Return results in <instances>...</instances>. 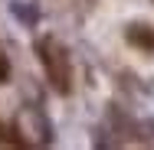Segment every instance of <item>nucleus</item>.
I'll return each instance as SVG.
<instances>
[{
    "label": "nucleus",
    "instance_id": "2",
    "mask_svg": "<svg viewBox=\"0 0 154 150\" xmlns=\"http://www.w3.org/2000/svg\"><path fill=\"white\" fill-rule=\"evenodd\" d=\"M128 43L151 52L154 49V30H148V26H131V30H128Z\"/></svg>",
    "mask_w": 154,
    "mask_h": 150
},
{
    "label": "nucleus",
    "instance_id": "3",
    "mask_svg": "<svg viewBox=\"0 0 154 150\" xmlns=\"http://www.w3.org/2000/svg\"><path fill=\"white\" fill-rule=\"evenodd\" d=\"M10 78V65H7V59L0 56V82H7Z\"/></svg>",
    "mask_w": 154,
    "mask_h": 150
},
{
    "label": "nucleus",
    "instance_id": "1",
    "mask_svg": "<svg viewBox=\"0 0 154 150\" xmlns=\"http://www.w3.org/2000/svg\"><path fill=\"white\" fill-rule=\"evenodd\" d=\"M36 52H39V62H43L53 88L59 91V95H69V56H66V49H62L56 39H46L43 36L36 43Z\"/></svg>",
    "mask_w": 154,
    "mask_h": 150
},
{
    "label": "nucleus",
    "instance_id": "4",
    "mask_svg": "<svg viewBox=\"0 0 154 150\" xmlns=\"http://www.w3.org/2000/svg\"><path fill=\"white\" fill-rule=\"evenodd\" d=\"M0 137H3V131H0Z\"/></svg>",
    "mask_w": 154,
    "mask_h": 150
}]
</instances>
